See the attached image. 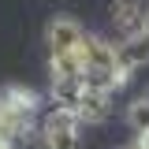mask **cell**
I'll return each instance as SVG.
<instances>
[{
    "label": "cell",
    "instance_id": "cell-1",
    "mask_svg": "<svg viewBox=\"0 0 149 149\" xmlns=\"http://www.w3.org/2000/svg\"><path fill=\"white\" fill-rule=\"evenodd\" d=\"M78 60H82V86L93 90V93H108V97H112V93L130 78V74L119 67L116 45L104 41V37H97V34H86V37H82V52H78Z\"/></svg>",
    "mask_w": 149,
    "mask_h": 149
},
{
    "label": "cell",
    "instance_id": "cell-6",
    "mask_svg": "<svg viewBox=\"0 0 149 149\" xmlns=\"http://www.w3.org/2000/svg\"><path fill=\"white\" fill-rule=\"evenodd\" d=\"M108 101H112L108 93L86 90V93H82V101H78V108H74V116H78L82 123H104V119H108V112H112Z\"/></svg>",
    "mask_w": 149,
    "mask_h": 149
},
{
    "label": "cell",
    "instance_id": "cell-5",
    "mask_svg": "<svg viewBox=\"0 0 149 149\" xmlns=\"http://www.w3.org/2000/svg\"><path fill=\"white\" fill-rule=\"evenodd\" d=\"M116 56H119V67L123 71H138V67H146L149 63V37L138 34V37H123L119 45H116Z\"/></svg>",
    "mask_w": 149,
    "mask_h": 149
},
{
    "label": "cell",
    "instance_id": "cell-3",
    "mask_svg": "<svg viewBox=\"0 0 149 149\" xmlns=\"http://www.w3.org/2000/svg\"><path fill=\"white\" fill-rule=\"evenodd\" d=\"M82 37H86V30H82L78 19H71V15H52L49 22H45L49 60H56V56H78V52H82Z\"/></svg>",
    "mask_w": 149,
    "mask_h": 149
},
{
    "label": "cell",
    "instance_id": "cell-8",
    "mask_svg": "<svg viewBox=\"0 0 149 149\" xmlns=\"http://www.w3.org/2000/svg\"><path fill=\"white\" fill-rule=\"evenodd\" d=\"M142 34H146V37H149V19H146V30H142Z\"/></svg>",
    "mask_w": 149,
    "mask_h": 149
},
{
    "label": "cell",
    "instance_id": "cell-2",
    "mask_svg": "<svg viewBox=\"0 0 149 149\" xmlns=\"http://www.w3.org/2000/svg\"><path fill=\"white\" fill-rule=\"evenodd\" d=\"M78 127H82V119L71 108L52 104V112H45V119H41V146L45 149H82Z\"/></svg>",
    "mask_w": 149,
    "mask_h": 149
},
{
    "label": "cell",
    "instance_id": "cell-4",
    "mask_svg": "<svg viewBox=\"0 0 149 149\" xmlns=\"http://www.w3.org/2000/svg\"><path fill=\"white\" fill-rule=\"evenodd\" d=\"M146 19H149L146 0H116L112 4V26L123 37H138L146 30Z\"/></svg>",
    "mask_w": 149,
    "mask_h": 149
},
{
    "label": "cell",
    "instance_id": "cell-7",
    "mask_svg": "<svg viewBox=\"0 0 149 149\" xmlns=\"http://www.w3.org/2000/svg\"><path fill=\"white\" fill-rule=\"evenodd\" d=\"M127 123L142 138L149 134V97H138V101H130V108H127Z\"/></svg>",
    "mask_w": 149,
    "mask_h": 149
}]
</instances>
